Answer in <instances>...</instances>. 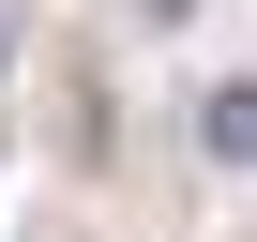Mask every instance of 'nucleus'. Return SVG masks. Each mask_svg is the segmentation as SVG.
<instances>
[{"label":"nucleus","mask_w":257,"mask_h":242,"mask_svg":"<svg viewBox=\"0 0 257 242\" xmlns=\"http://www.w3.org/2000/svg\"><path fill=\"white\" fill-rule=\"evenodd\" d=\"M197 137H212V167H257V76H227V91L197 106Z\"/></svg>","instance_id":"obj_1"},{"label":"nucleus","mask_w":257,"mask_h":242,"mask_svg":"<svg viewBox=\"0 0 257 242\" xmlns=\"http://www.w3.org/2000/svg\"><path fill=\"white\" fill-rule=\"evenodd\" d=\"M0 61H16V31H0Z\"/></svg>","instance_id":"obj_2"}]
</instances>
